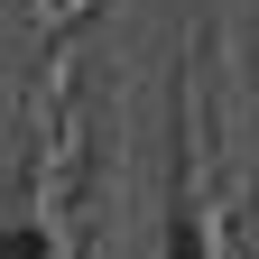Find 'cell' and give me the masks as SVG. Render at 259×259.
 Listing matches in <instances>:
<instances>
[{
  "label": "cell",
  "mask_w": 259,
  "mask_h": 259,
  "mask_svg": "<svg viewBox=\"0 0 259 259\" xmlns=\"http://www.w3.org/2000/svg\"><path fill=\"white\" fill-rule=\"evenodd\" d=\"M167 259H204L194 250V222H167Z\"/></svg>",
  "instance_id": "obj_1"
},
{
  "label": "cell",
  "mask_w": 259,
  "mask_h": 259,
  "mask_svg": "<svg viewBox=\"0 0 259 259\" xmlns=\"http://www.w3.org/2000/svg\"><path fill=\"white\" fill-rule=\"evenodd\" d=\"M10 259H47V241L37 232H10Z\"/></svg>",
  "instance_id": "obj_2"
}]
</instances>
